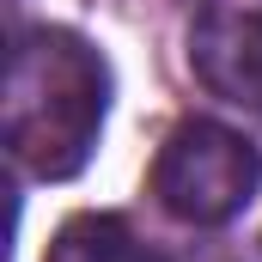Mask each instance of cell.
<instances>
[{"mask_svg":"<svg viewBox=\"0 0 262 262\" xmlns=\"http://www.w3.org/2000/svg\"><path fill=\"white\" fill-rule=\"evenodd\" d=\"M104 110H110V67L85 37L43 25L12 43L0 128H6V152L31 177L49 183L73 177L98 146Z\"/></svg>","mask_w":262,"mask_h":262,"instance_id":"1","label":"cell"},{"mask_svg":"<svg viewBox=\"0 0 262 262\" xmlns=\"http://www.w3.org/2000/svg\"><path fill=\"white\" fill-rule=\"evenodd\" d=\"M262 189V152L226 122H177L171 140L159 146L152 165V195L165 213L189 226H226L238 220Z\"/></svg>","mask_w":262,"mask_h":262,"instance_id":"2","label":"cell"},{"mask_svg":"<svg viewBox=\"0 0 262 262\" xmlns=\"http://www.w3.org/2000/svg\"><path fill=\"white\" fill-rule=\"evenodd\" d=\"M189 67L213 98L244 116H262V12L207 6L189 25Z\"/></svg>","mask_w":262,"mask_h":262,"instance_id":"3","label":"cell"},{"mask_svg":"<svg viewBox=\"0 0 262 262\" xmlns=\"http://www.w3.org/2000/svg\"><path fill=\"white\" fill-rule=\"evenodd\" d=\"M43 262H165L152 244L134 238L128 220L116 213H79L55 232V244L43 250Z\"/></svg>","mask_w":262,"mask_h":262,"instance_id":"4","label":"cell"}]
</instances>
